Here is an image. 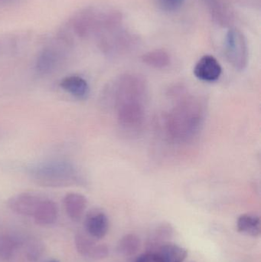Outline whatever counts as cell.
<instances>
[{"label": "cell", "mask_w": 261, "mask_h": 262, "mask_svg": "<svg viewBox=\"0 0 261 262\" xmlns=\"http://www.w3.org/2000/svg\"><path fill=\"white\" fill-rule=\"evenodd\" d=\"M205 115V104L199 98L188 96L182 98L167 115V136L174 143L191 141L202 128Z\"/></svg>", "instance_id": "1"}, {"label": "cell", "mask_w": 261, "mask_h": 262, "mask_svg": "<svg viewBox=\"0 0 261 262\" xmlns=\"http://www.w3.org/2000/svg\"><path fill=\"white\" fill-rule=\"evenodd\" d=\"M143 61L154 69H164L170 64V56L165 51L158 49L144 55Z\"/></svg>", "instance_id": "17"}, {"label": "cell", "mask_w": 261, "mask_h": 262, "mask_svg": "<svg viewBox=\"0 0 261 262\" xmlns=\"http://www.w3.org/2000/svg\"><path fill=\"white\" fill-rule=\"evenodd\" d=\"M237 229L240 233L257 238L261 234L260 218L255 214H243L238 219Z\"/></svg>", "instance_id": "14"}, {"label": "cell", "mask_w": 261, "mask_h": 262, "mask_svg": "<svg viewBox=\"0 0 261 262\" xmlns=\"http://www.w3.org/2000/svg\"><path fill=\"white\" fill-rule=\"evenodd\" d=\"M49 262H60V261H58V260L52 259V260H50V261H49Z\"/></svg>", "instance_id": "22"}, {"label": "cell", "mask_w": 261, "mask_h": 262, "mask_svg": "<svg viewBox=\"0 0 261 262\" xmlns=\"http://www.w3.org/2000/svg\"><path fill=\"white\" fill-rule=\"evenodd\" d=\"M58 215V206L52 200H41L34 213L35 223L40 226L53 224Z\"/></svg>", "instance_id": "12"}, {"label": "cell", "mask_w": 261, "mask_h": 262, "mask_svg": "<svg viewBox=\"0 0 261 262\" xmlns=\"http://www.w3.org/2000/svg\"><path fill=\"white\" fill-rule=\"evenodd\" d=\"M63 202L69 218L73 221L81 220L87 208V201L86 197L80 193L70 192L64 196Z\"/></svg>", "instance_id": "11"}, {"label": "cell", "mask_w": 261, "mask_h": 262, "mask_svg": "<svg viewBox=\"0 0 261 262\" xmlns=\"http://www.w3.org/2000/svg\"><path fill=\"white\" fill-rule=\"evenodd\" d=\"M84 226L90 237L101 239L105 237L108 232V217L105 212L100 209H92L86 216Z\"/></svg>", "instance_id": "7"}, {"label": "cell", "mask_w": 261, "mask_h": 262, "mask_svg": "<svg viewBox=\"0 0 261 262\" xmlns=\"http://www.w3.org/2000/svg\"><path fill=\"white\" fill-rule=\"evenodd\" d=\"M61 54L54 48L44 49L38 55L36 61V70L41 75H49L53 72L59 64Z\"/></svg>", "instance_id": "10"}, {"label": "cell", "mask_w": 261, "mask_h": 262, "mask_svg": "<svg viewBox=\"0 0 261 262\" xmlns=\"http://www.w3.org/2000/svg\"><path fill=\"white\" fill-rule=\"evenodd\" d=\"M225 54L230 64L238 71H243L248 64V47L245 37L239 31L231 29L227 34Z\"/></svg>", "instance_id": "4"}, {"label": "cell", "mask_w": 261, "mask_h": 262, "mask_svg": "<svg viewBox=\"0 0 261 262\" xmlns=\"http://www.w3.org/2000/svg\"><path fill=\"white\" fill-rule=\"evenodd\" d=\"M18 247V242L9 235H0V258L8 260L12 258Z\"/></svg>", "instance_id": "18"}, {"label": "cell", "mask_w": 261, "mask_h": 262, "mask_svg": "<svg viewBox=\"0 0 261 262\" xmlns=\"http://www.w3.org/2000/svg\"><path fill=\"white\" fill-rule=\"evenodd\" d=\"M83 234H77L75 238V246L78 253L87 258L101 260L107 258L109 255V248L105 244H98Z\"/></svg>", "instance_id": "6"}, {"label": "cell", "mask_w": 261, "mask_h": 262, "mask_svg": "<svg viewBox=\"0 0 261 262\" xmlns=\"http://www.w3.org/2000/svg\"><path fill=\"white\" fill-rule=\"evenodd\" d=\"M140 239L135 234H127L120 239L117 252L123 256H133L139 251Z\"/></svg>", "instance_id": "15"}, {"label": "cell", "mask_w": 261, "mask_h": 262, "mask_svg": "<svg viewBox=\"0 0 261 262\" xmlns=\"http://www.w3.org/2000/svg\"><path fill=\"white\" fill-rule=\"evenodd\" d=\"M173 229L172 226L168 223H162L159 225L156 229L153 231L150 235V243L149 246L153 249H157L161 245L164 244L167 240L170 239L173 236ZM148 251V252H150Z\"/></svg>", "instance_id": "16"}, {"label": "cell", "mask_w": 261, "mask_h": 262, "mask_svg": "<svg viewBox=\"0 0 261 262\" xmlns=\"http://www.w3.org/2000/svg\"><path fill=\"white\" fill-rule=\"evenodd\" d=\"M184 2L185 0H159V4L162 10L173 12L178 10Z\"/></svg>", "instance_id": "20"}, {"label": "cell", "mask_w": 261, "mask_h": 262, "mask_svg": "<svg viewBox=\"0 0 261 262\" xmlns=\"http://www.w3.org/2000/svg\"><path fill=\"white\" fill-rule=\"evenodd\" d=\"M160 262H183L188 256V251L173 243H164L153 251Z\"/></svg>", "instance_id": "13"}, {"label": "cell", "mask_w": 261, "mask_h": 262, "mask_svg": "<svg viewBox=\"0 0 261 262\" xmlns=\"http://www.w3.org/2000/svg\"><path fill=\"white\" fill-rule=\"evenodd\" d=\"M44 252V246L39 241L29 243L26 249V258L28 261L35 262L39 260Z\"/></svg>", "instance_id": "19"}, {"label": "cell", "mask_w": 261, "mask_h": 262, "mask_svg": "<svg viewBox=\"0 0 261 262\" xmlns=\"http://www.w3.org/2000/svg\"><path fill=\"white\" fill-rule=\"evenodd\" d=\"M31 177L45 187H67L80 182V175L72 163L64 160L44 162L31 168Z\"/></svg>", "instance_id": "2"}, {"label": "cell", "mask_w": 261, "mask_h": 262, "mask_svg": "<svg viewBox=\"0 0 261 262\" xmlns=\"http://www.w3.org/2000/svg\"><path fill=\"white\" fill-rule=\"evenodd\" d=\"M42 200L32 193H21L11 197L7 206L12 212L18 215L33 216L37 207Z\"/></svg>", "instance_id": "8"}, {"label": "cell", "mask_w": 261, "mask_h": 262, "mask_svg": "<svg viewBox=\"0 0 261 262\" xmlns=\"http://www.w3.org/2000/svg\"><path fill=\"white\" fill-rule=\"evenodd\" d=\"M146 101L142 98H128L115 103L121 130L133 134L142 130L146 121Z\"/></svg>", "instance_id": "3"}, {"label": "cell", "mask_w": 261, "mask_h": 262, "mask_svg": "<svg viewBox=\"0 0 261 262\" xmlns=\"http://www.w3.org/2000/svg\"><path fill=\"white\" fill-rule=\"evenodd\" d=\"M134 262H160L154 252H147L136 258Z\"/></svg>", "instance_id": "21"}, {"label": "cell", "mask_w": 261, "mask_h": 262, "mask_svg": "<svg viewBox=\"0 0 261 262\" xmlns=\"http://www.w3.org/2000/svg\"><path fill=\"white\" fill-rule=\"evenodd\" d=\"M63 90L80 100H85L90 95L88 82L82 77L70 75L63 78L60 82Z\"/></svg>", "instance_id": "9"}, {"label": "cell", "mask_w": 261, "mask_h": 262, "mask_svg": "<svg viewBox=\"0 0 261 262\" xmlns=\"http://www.w3.org/2000/svg\"><path fill=\"white\" fill-rule=\"evenodd\" d=\"M193 73L200 81L215 82L220 78L222 68L214 56L206 55L202 56L196 63Z\"/></svg>", "instance_id": "5"}]
</instances>
